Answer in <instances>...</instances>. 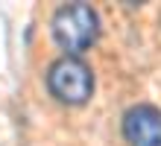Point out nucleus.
<instances>
[{"label": "nucleus", "instance_id": "f257e3e1", "mask_svg": "<svg viewBox=\"0 0 161 146\" xmlns=\"http://www.w3.org/2000/svg\"><path fill=\"white\" fill-rule=\"evenodd\" d=\"M50 29L56 44L64 50V56H76L100 38V15L88 3H68L56 9Z\"/></svg>", "mask_w": 161, "mask_h": 146}, {"label": "nucleus", "instance_id": "f03ea898", "mask_svg": "<svg viewBox=\"0 0 161 146\" xmlns=\"http://www.w3.org/2000/svg\"><path fill=\"white\" fill-rule=\"evenodd\" d=\"M47 88L64 105H85L94 94V73L76 56H59L47 67Z\"/></svg>", "mask_w": 161, "mask_h": 146}, {"label": "nucleus", "instance_id": "7ed1b4c3", "mask_svg": "<svg viewBox=\"0 0 161 146\" xmlns=\"http://www.w3.org/2000/svg\"><path fill=\"white\" fill-rule=\"evenodd\" d=\"M123 138L129 146H161V111L149 102H138L126 108Z\"/></svg>", "mask_w": 161, "mask_h": 146}]
</instances>
